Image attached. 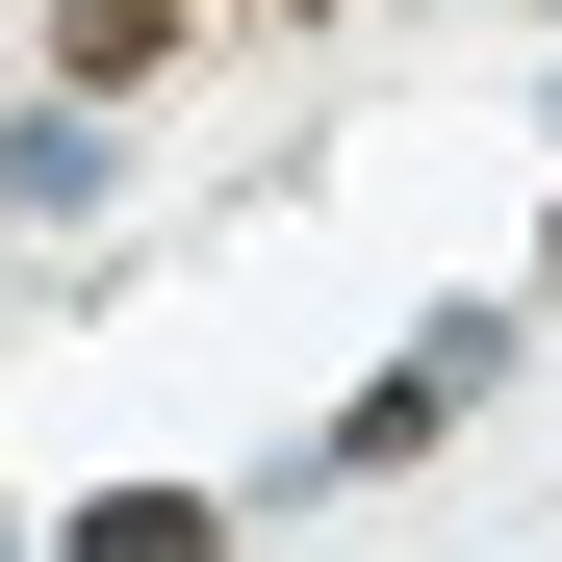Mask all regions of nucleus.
<instances>
[{
	"label": "nucleus",
	"instance_id": "nucleus-1",
	"mask_svg": "<svg viewBox=\"0 0 562 562\" xmlns=\"http://www.w3.org/2000/svg\"><path fill=\"white\" fill-rule=\"evenodd\" d=\"M486 384H512V333H435V358H384V384L333 409V460H409L435 409H486Z\"/></svg>",
	"mask_w": 562,
	"mask_h": 562
},
{
	"label": "nucleus",
	"instance_id": "nucleus-2",
	"mask_svg": "<svg viewBox=\"0 0 562 562\" xmlns=\"http://www.w3.org/2000/svg\"><path fill=\"white\" fill-rule=\"evenodd\" d=\"M205 537H231L205 486H103V512H77V562H205Z\"/></svg>",
	"mask_w": 562,
	"mask_h": 562
}]
</instances>
